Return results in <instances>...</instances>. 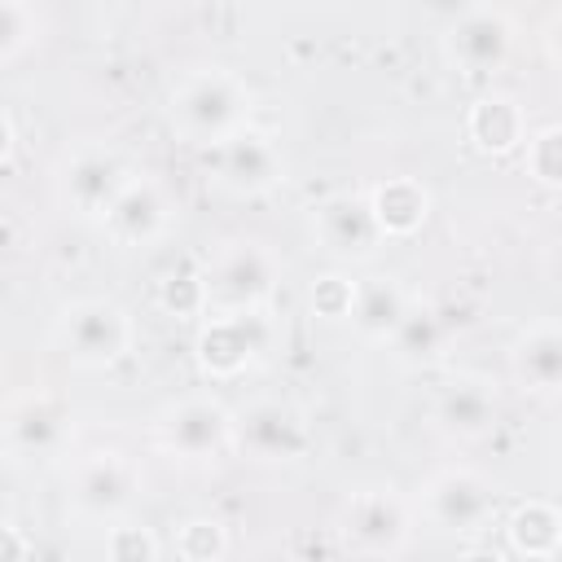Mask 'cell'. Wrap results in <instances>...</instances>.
<instances>
[{
    "mask_svg": "<svg viewBox=\"0 0 562 562\" xmlns=\"http://www.w3.org/2000/svg\"><path fill=\"white\" fill-rule=\"evenodd\" d=\"M97 228L119 246V250H140L167 237L171 228V198L154 176H127L110 211L97 220Z\"/></svg>",
    "mask_w": 562,
    "mask_h": 562,
    "instance_id": "obj_14",
    "label": "cell"
},
{
    "mask_svg": "<svg viewBox=\"0 0 562 562\" xmlns=\"http://www.w3.org/2000/svg\"><path fill=\"white\" fill-rule=\"evenodd\" d=\"M211 171L215 184L233 198H259L285 180V149L277 145L272 132L246 123L220 145H211Z\"/></svg>",
    "mask_w": 562,
    "mask_h": 562,
    "instance_id": "obj_11",
    "label": "cell"
},
{
    "mask_svg": "<svg viewBox=\"0 0 562 562\" xmlns=\"http://www.w3.org/2000/svg\"><path fill=\"white\" fill-rule=\"evenodd\" d=\"M509 53H514V22L492 4L465 9L443 31V61L465 79H483V75L501 70L509 61Z\"/></svg>",
    "mask_w": 562,
    "mask_h": 562,
    "instance_id": "obj_13",
    "label": "cell"
},
{
    "mask_svg": "<svg viewBox=\"0 0 562 562\" xmlns=\"http://www.w3.org/2000/svg\"><path fill=\"white\" fill-rule=\"evenodd\" d=\"M26 553H31V540L18 536V527L0 522V558H26Z\"/></svg>",
    "mask_w": 562,
    "mask_h": 562,
    "instance_id": "obj_29",
    "label": "cell"
},
{
    "mask_svg": "<svg viewBox=\"0 0 562 562\" xmlns=\"http://www.w3.org/2000/svg\"><path fill=\"white\" fill-rule=\"evenodd\" d=\"M417 514L435 531L479 536V531H487L496 522V487L479 470L452 465V470H439L435 479H426V487L417 496Z\"/></svg>",
    "mask_w": 562,
    "mask_h": 562,
    "instance_id": "obj_8",
    "label": "cell"
},
{
    "mask_svg": "<svg viewBox=\"0 0 562 562\" xmlns=\"http://www.w3.org/2000/svg\"><path fill=\"white\" fill-rule=\"evenodd\" d=\"M13 149H18V127H13V119L0 110V167L13 158Z\"/></svg>",
    "mask_w": 562,
    "mask_h": 562,
    "instance_id": "obj_30",
    "label": "cell"
},
{
    "mask_svg": "<svg viewBox=\"0 0 562 562\" xmlns=\"http://www.w3.org/2000/svg\"><path fill=\"white\" fill-rule=\"evenodd\" d=\"M281 281V263L268 246L250 237L220 241L215 255L202 268V290H206V312H250L268 307L272 290Z\"/></svg>",
    "mask_w": 562,
    "mask_h": 562,
    "instance_id": "obj_5",
    "label": "cell"
},
{
    "mask_svg": "<svg viewBox=\"0 0 562 562\" xmlns=\"http://www.w3.org/2000/svg\"><path fill=\"white\" fill-rule=\"evenodd\" d=\"M0 193H4V184H0Z\"/></svg>",
    "mask_w": 562,
    "mask_h": 562,
    "instance_id": "obj_31",
    "label": "cell"
},
{
    "mask_svg": "<svg viewBox=\"0 0 562 562\" xmlns=\"http://www.w3.org/2000/svg\"><path fill=\"white\" fill-rule=\"evenodd\" d=\"M351 277H342V272H329V277H316V285H312V294H307V303H312V312L316 316H325V321H347V307H351Z\"/></svg>",
    "mask_w": 562,
    "mask_h": 562,
    "instance_id": "obj_28",
    "label": "cell"
},
{
    "mask_svg": "<svg viewBox=\"0 0 562 562\" xmlns=\"http://www.w3.org/2000/svg\"><path fill=\"white\" fill-rule=\"evenodd\" d=\"M250 110H255V92L246 88L241 75H233L224 66H202V70H189L171 88L167 123L184 145L211 149L224 136H233L237 127H246Z\"/></svg>",
    "mask_w": 562,
    "mask_h": 562,
    "instance_id": "obj_1",
    "label": "cell"
},
{
    "mask_svg": "<svg viewBox=\"0 0 562 562\" xmlns=\"http://www.w3.org/2000/svg\"><path fill=\"white\" fill-rule=\"evenodd\" d=\"M158 303L171 316H206V290H202V272H171L158 290Z\"/></svg>",
    "mask_w": 562,
    "mask_h": 562,
    "instance_id": "obj_26",
    "label": "cell"
},
{
    "mask_svg": "<svg viewBox=\"0 0 562 562\" xmlns=\"http://www.w3.org/2000/svg\"><path fill=\"white\" fill-rule=\"evenodd\" d=\"M233 443L263 465H294L312 452V426L290 400H255L233 413Z\"/></svg>",
    "mask_w": 562,
    "mask_h": 562,
    "instance_id": "obj_10",
    "label": "cell"
},
{
    "mask_svg": "<svg viewBox=\"0 0 562 562\" xmlns=\"http://www.w3.org/2000/svg\"><path fill=\"white\" fill-rule=\"evenodd\" d=\"M505 536H509V549H514L518 558L549 562V558H558V549H562V514H558V505H549V501H522V505L505 518Z\"/></svg>",
    "mask_w": 562,
    "mask_h": 562,
    "instance_id": "obj_21",
    "label": "cell"
},
{
    "mask_svg": "<svg viewBox=\"0 0 562 562\" xmlns=\"http://www.w3.org/2000/svg\"><path fill=\"white\" fill-rule=\"evenodd\" d=\"M465 136H470V145L479 154H492V158L514 154L522 145V136H527V114L509 92H487V97H479L470 105Z\"/></svg>",
    "mask_w": 562,
    "mask_h": 562,
    "instance_id": "obj_20",
    "label": "cell"
},
{
    "mask_svg": "<svg viewBox=\"0 0 562 562\" xmlns=\"http://www.w3.org/2000/svg\"><path fill=\"white\" fill-rule=\"evenodd\" d=\"M136 342V321L114 299H75L53 321V347L79 369H110Z\"/></svg>",
    "mask_w": 562,
    "mask_h": 562,
    "instance_id": "obj_2",
    "label": "cell"
},
{
    "mask_svg": "<svg viewBox=\"0 0 562 562\" xmlns=\"http://www.w3.org/2000/svg\"><path fill=\"white\" fill-rule=\"evenodd\" d=\"M127 176L132 171H127V162L114 149H105V145H79L61 162V171H57V202L75 220L97 224L110 211V202L119 198V189L127 184Z\"/></svg>",
    "mask_w": 562,
    "mask_h": 562,
    "instance_id": "obj_12",
    "label": "cell"
},
{
    "mask_svg": "<svg viewBox=\"0 0 562 562\" xmlns=\"http://www.w3.org/2000/svg\"><path fill=\"white\" fill-rule=\"evenodd\" d=\"M158 448L180 465H211L233 448V413L215 395H180L154 422Z\"/></svg>",
    "mask_w": 562,
    "mask_h": 562,
    "instance_id": "obj_6",
    "label": "cell"
},
{
    "mask_svg": "<svg viewBox=\"0 0 562 562\" xmlns=\"http://www.w3.org/2000/svg\"><path fill=\"white\" fill-rule=\"evenodd\" d=\"M413 505L391 483H364L356 487L338 509V544L360 558H395L413 540Z\"/></svg>",
    "mask_w": 562,
    "mask_h": 562,
    "instance_id": "obj_4",
    "label": "cell"
},
{
    "mask_svg": "<svg viewBox=\"0 0 562 562\" xmlns=\"http://www.w3.org/2000/svg\"><path fill=\"white\" fill-rule=\"evenodd\" d=\"M443 338H448L443 321H439L430 307H417V303H413V307L404 312V321L395 325V334L386 338V347H391V356H395L400 364L422 369V364H430V360L443 356Z\"/></svg>",
    "mask_w": 562,
    "mask_h": 562,
    "instance_id": "obj_22",
    "label": "cell"
},
{
    "mask_svg": "<svg viewBox=\"0 0 562 562\" xmlns=\"http://www.w3.org/2000/svg\"><path fill=\"white\" fill-rule=\"evenodd\" d=\"M105 553L119 558V562H154V558L162 553V544L154 540L149 527H123V522H110Z\"/></svg>",
    "mask_w": 562,
    "mask_h": 562,
    "instance_id": "obj_27",
    "label": "cell"
},
{
    "mask_svg": "<svg viewBox=\"0 0 562 562\" xmlns=\"http://www.w3.org/2000/svg\"><path fill=\"white\" fill-rule=\"evenodd\" d=\"M176 553L184 562H220L228 553V531L220 518H189L176 531Z\"/></svg>",
    "mask_w": 562,
    "mask_h": 562,
    "instance_id": "obj_24",
    "label": "cell"
},
{
    "mask_svg": "<svg viewBox=\"0 0 562 562\" xmlns=\"http://www.w3.org/2000/svg\"><path fill=\"white\" fill-rule=\"evenodd\" d=\"M277 338H281V329H277L268 307L206 312V321L198 325V338H193V356H198V369L206 378L228 382V378L255 369L259 360H268Z\"/></svg>",
    "mask_w": 562,
    "mask_h": 562,
    "instance_id": "obj_3",
    "label": "cell"
},
{
    "mask_svg": "<svg viewBox=\"0 0 562 562\" xmlns=\"http://www.w3.org/2000/svg\"><path fill=\"white\" fill-rule=\"evenodd\" d=\"M312 241L338 263H364L378 255L382 233L360 193H334L321 206H312Z\"/></svg>",
    "mask_w": 562,
    "mask_h": 562,
    "instance_id": "obj_15",
    "label": "cell"
},
{
    "mask_svg": "<svg viewBox=\"0 0 562 562\" xmlns=\"http://www.w3.org/2000/svg\"><path fill=\"white\" fill-rule=\"evenodd\" d=\"M408 307H413V299L395 277H360L351 285L347 321L364 342H382L386 347V338L395 334V325L404 321Z\"/></svg>",
    "mask_w": 562,
    "mask_h": 562,
    "instance_id": "obj_19",
    "label": "cell"
},
{
    "mask_svg": "<svg viewBox=\"0 0 562 562\" xmlns=\"http://www.w3.org/2000/svg\"><path fill=\"white\" fill-rule=\"evenodd\" d=\"M35 35H40V18L31 0H0V61H13L18 53H26Z\"/></svg>",
    "mask_w": 562,
    "mask_h": 562,
    "instance_id": "obj_25",
    "label": "cell"
},
{
    "mask_svg": "<svg viewBox=\"0 0 562 562\" xmlns=\"http://www.w3.org/2000/svg\"><path fill=\"white\" fill-rule=\"evenodd\" d=\"M75 439V417L70 404L53 391H26L18 400H9V408L0 413V448L22 461V465H44L66 457Z\"/></svg>",
    "mask_w": 562,
    "mask_h": 562,
    "instance_id": "obj_7",
    "label": "cell"
},
{
    "mask_svg": "<svg viewBox=\"0 0 562 562\" xmlns=\"http://www.w3.org/2000/svg\"><path fill=\"white\" fill-rule=\"evenodd\" d=\"M364 202H369V215H373L382 241L413 237L430 220V189L417 176H386L382 184H373L364 193Z\"/></svg>",
    "mask_w": 562,
    "mask_h": 562,
    "instance_id": "obj_18",
    "label": "cell"
},
{
    "mask_svg": "<svg viewBox=\"0 0 562 562\" xmlns=\"http://www.w3.org/2000/svg\"><path fill=\"white\" fill-rule=\"evenodd\" d=\"M509 364H514V378L522 382V391L558 395V386H562V329H558V321L553 316L531 321L518 334Z\"/></svg>",
    "mask_w": 562,
    "mask_h": 562,
    "instance_id": "obj_17",
    "label": "cell"
},
{
    "mask_svg": "<svg viewBox=\"0 0 562 562\" xmlns=\"http://www.w3.org/2000/svg\"><path fill=\"white\" fill-rule=\"evenodd\" d=\"M136 492H140V474L136 465L123 457V452H110V448H97V452H83L75 465H70V479H66V501L79 518L88 522H119L132 505H136Z\"/></svg>",
    "mask_w": 562,
    "mask_h": 562,
    "instance_id": "obj_9",
    "label": "cell"
},
{
    "mask_svg": "<svg viewBox=\"0 0 562 562\" xmlns=\"http://www.w3.org/2000/svg\"><path fill=\"white\" fill-rule=\"evenodd\" d=\"M430 417L443 435L452 439H479L496 426L501 417V400H496V386L479 373H457L448 378L439 391H435V404H430Z\"/></svg>",
    "mask_w": 562,
    "mask_h": 562,
    "instance_id": "obj_16",
    "label": "cell"
},
{
    "mask_svg": "<svg viewBox=\"0 0 562 562\" xmlns=\"http://www.w3.org/2000/svg\"><path fill=\"white\" fill-rule=\"evenodd\" d=\"M522 145H527V176L540 189H558L562 184V127L544 123V127L527 132Z\"/></svg>",
    "mask_w": 562,
    "mask_h": 562,
    "instance_id": "obj_23",
    "label": "cell"
}]
</instances>
